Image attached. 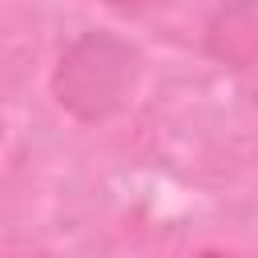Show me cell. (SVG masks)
<instances>
[{"mask_svg": "<svg viewBox=\"0 0 258 258\" xmlns=\"http://www.w3.org/2000/svg\"><path fill=\"white\" fill-rule=\"evenodd\" d=\"M101 4H109V8H117V12H149V8H157V4H165V0H101Z\"/></svg>", "mask_w": 258, "mask_h": 258, "instance_id": "cell-2", "label": "cell"}, {"mask_svg": "<svg viewBox=\"0 0 258 258\" xmlns=\"http://www.w3.org/2000/svg\"><path fill=\"white\" fill-rule=\"evenodd\" d=\"M133 77H137V52L125 40L109 32H85L60 56L52 73V93L60 109H69L73 117L105 121L129 101Z\"/></svg>", "mask_w": 258, "mask_h": 258, "instance_id": "cell-1", "label": "cell"}]
</instances>
